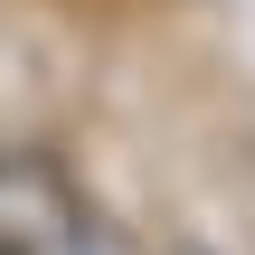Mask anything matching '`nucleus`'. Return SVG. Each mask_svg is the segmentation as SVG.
Listing matches in <instances>:
<instances>
[{
	"mask_svg": "<svg viewBox=\"0 0 255 255\" xmlns=\"http://www.w3.org/2000/svg\"><path fill=\"white\" fill-rule=\"evenodd\" d=\"M66 227H76V218H66V199H57V180L0 151V237H47V246H57Z\"/></svg>",
	"mask_w": 255,
	"mask_h": 255,
	"instance_id": "nucleus-1",
	"label": "nucleus"
},
{
	"mask_svg": "<svg viewBox=\"0 0 255 255\" xmlns=\"http://www.w3.org/2000/svg\"><path fill=\"white\" fill-rule=\"evenodd\" d=\"M170 255H208V246H199V237H180V246H170Z\"/></svg>",
	"mask_w": 255,
	"mask_h": 255,
	"instance_id": "nucleus-2",
	"label": "nucleus"
}]
</instances>
